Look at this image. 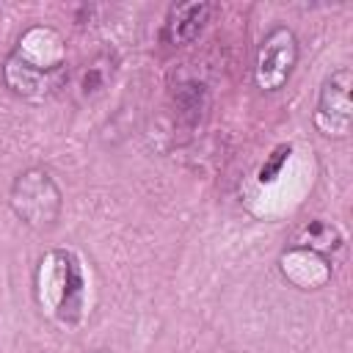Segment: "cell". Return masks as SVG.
Wrapping results in <instances>:
<instances>
[{
  "label": "cell",
  "instance_id": "6",
  "mask_svg": "<svg viewBox=\"0 0 353 353\" xmlns=\"http://www.w3.org/2000/svg\"><path fill=\"white\" fill-rule=\"evenodd\" d=\"M301 245L303 248H312L317 254H325V251H331V248L339 245V234L334 232V226H328L323 221H314L312 226L303 229V240L295 243V248H301Z\"/></svg>",
  "mask_w": 353,
  "mask_h": 353
},
{
  "label": "cell",
  "instance_id": "8",
  "mask_svg": "<svg viewBox=\"0 0 353 353\" xmlns=\"http://www.w3.org/2000/svg\"><path fill=\"white\" fill-rule=\"evenodd\" d=\"M105 66H108V61H94L91 66L83 69V74L77 80V88H80L83 97H94L97 91L105 88V83H108V69Z\"/></svg>",
  "mask_w": 353,
  "mask_h": 353
},
{
  "label": "cell",
  "instance_id": "3",
  "mask_svg": "<svg viewBox=\"0 0 353 353\" xmlns=\"http://www.w3.org/2000/svg\"><path fill=\"white\" fill-rule=\"evenodd\" d=\"M298 61V39L290 28H273L256 50V66H254V77L256 85L265 91H279L287 77L292 74V66Z\"/></svg>",
  "mask_w": 353,
  "mask_h": 353
},
{
  "label": "cell",
  "instance_id": "4",
  "mask_svg": "<svg viewBox=\"0 0 353 353\" xmlns=\"http://www.w3.org/2000/svg\"><path fill=\"white\" fill-rule=\"evenodd\" d=\"M350 116H353V105H350V72L339 69L334 72L320 91V102H317V124L325 135H347L350 130Z\"/></svg>",
  "mask_w": 353,
  "mask_h": 353
},
{
  "label": "cell",
  "instance_id": "9",
  "mask_svg": "<svg viewBox=\"0 0 353 353\" xmlns=\"http://www.w3.org/2000/svg\"><path fill=\"white\" fill-rule=\"evenodd\" d=\"M287 154H290V146H279V149L270 154V160L259 168V182H273V179L279 176V171H281V165H284Z\"/></svg>",
  "mask_w": 353,
  "mask_h": 353
},
{
  "label": "cell",
  "instance_id": "5",
  "mask_svg": "<svg viewBox=\"0 0 353 353\" xmlns=\"http://www.w3.org/2000/svg\"><path fill=\"white\" fill-rule=\"evenodd\" d=\"M207 17H210V3H176V6H171L165 25H163V41L171 47L190 44L201 33Z\"/></svg>",
  "mask_w": 353,
  "mask_h": 353
},
{
  "label": "cell",
  "instance_id": "1",
  "mask_svg": "<svg viewBox=\"0 0 353 353\" xmlns=\"http://www.w3.org/2000/svg\"><path fill=\"white\" fill-rule=\"evenodd\" d=\"M47 290L44 295L52 301V309L58 314V320L63 323H74L83 312V295H85V281H83V270L80 262L74 259V254L69 251H52L47 256Z\"/></svg>",
  "mask_w": 353,
  "mask_h": 353
},
{
  "label": "cell",
  "instance_id": "7",
  "mask_svg": "<svg viewBox=\"0 0 353 353\" xmlns=\"http://www.w3.org/2000/svg\"><path fill=\"white\" fill-rule=\"evenodd\" d=\"M174 97H176V105H179V113H182V116H190V119H199V113L204 110V102H207L204 85L196 83V80L182 83Z\"/></svg>",
  "mask_w": 353,
  "mask_h": 353
},
{
  "label": "cell",
  "instance_id": "2",
  "mask_svg": "<svg viewBox=\"0 0 353 353\" xmlns=\"http://www.w3.org/2000/svg\"><path fill=\"white\" fill-rule=\"evenodd\" d=\"M11 204L17 215L30 226H50L61 212V193L47 171H25L14 182Z\"/></svg>",
  "mask_w": 353,
  "mask_h": 353
}]
</instances>
